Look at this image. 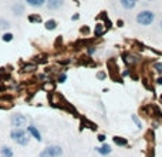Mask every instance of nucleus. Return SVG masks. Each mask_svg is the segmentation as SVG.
Here are the masks:
<instances>
[{
	"label": "nucleus",
	"instance_id": "nucleus-1",
	"mask_svg": "<svg viewBox=\"0 0 162 157\" xmlns=\"http://www.w3.org/2000/svg\"><path fill=\"white\" fill-rule=\"evenodd\" d=\"M10 137L13 139L14 143H17V144H20V146H26L30 140L27 132L23 130V128H14V130L10 133Z\"/></svg>",
	"mask_w": 162,
	"mask_h": 157
},
{
	"label": "nucleus",
	"instance_id": "nucleus-2",
	"mask_svg": "<svg viewBox=\"0 0 162 157\" xmlns=\"http://www.w3.org/2000/svg\"><path fill=\"white\" fill-rule=\"evenodd\" d=\"M155 20V13L151 12V10H144V12H139L137 14V21L138 25L142 26H149L152 25Z\"/></svg>",
	"mask_w": 162,
	"mask_h": 157
},
{
	"label": "nucleus",
	"instance_id": "nucleus-3",
	"mask_svg": "<svg viewBox=\"0 0 162 157\" xmlns=\"http://www.w3.org/2000/svg\"><path fill=\"white\" fill-rule=\"evenodd\" d=\"M12 126L13 127H16V128H21V127H24L26 123H27V119H26V116H23V114H13L12 116Z\"/></svg>",
	"mask_w": 162,
	"mask_h": 157
},
{
	"label": "nucleus",
	"instance_id": "nucleus-4",
	"mask_svg": "<svg viewBox=\"0 0 162 157\" xmlns=\"http://www.w3.org/2000/svg\"><path fill=\"white\" fill-rule=\"evenodd\" d=\"M46 151L49 154H50V157H60L63 154V150H61V147L60 146H49L46 149Z\"/></svg>",
	"mask_w": 162,
	"mask_h": 157
},
{
	"label": "nucleus",
	"instance_id": "nucleus-5",
	"mask_svg": "<svg viewBox=\"0 0 162 157\" xmlns=\"http://www.w3.org/2000/svg\"><path fill=\"white\" fill-rule=\"evenodd\" d=\"M46 4L50 10H57L64 4V0H47Z\"/></svg>",
	"mask_w": 162,
	"mask_h": 157
},
{
	"label": "nucleus",
	"instance_id": "nucleus-6",
	"mask_svg": "<svg viewBox=\"0 0 162 157\" xmlns=\"http://www.w3.org/2000/svg\"><path fill=\"white\" fill-rule=\"evenodd\" d=\"M27 132H29L30 136H33L37 141H41V134H40V132L37 130V127H36V126H33V124H31V126H29V127H27Z\"/></svg>",
	"mask_w": 162,
	"mask_h": 157
},
{
	"label": "nucleus",
	"instance_id": "nucleus-7",
	"mask_svg": "<svg viewBox=\"0 0 162 157\" xmlns=\"http://www.w3.org/2000/svg\"><path fill=\"white\" fill-rule=\"evenodd\" d=\"M121 2V6L124 9H127V10H129V9H134L135 7V4H137V0H120Z\"/></svg>",
	"mask_w": 162,
	"mask_h": 157
},
{
	"label": "nucleus",
	"instance_id": "nucleus-8",
	"mask_svg": "<svg viewBox=\"0 0 162 157\" xmlns=\"http://www.w3.org/2000/svg\"><path fill=\"white\" fill-rule=\"evenodd\" d=\"M26 2H27L29 6H33V7H41L47 0H26Z\"/></svg>",
	"mask_w": 162,
	"mask_h": 157
},
{
	"label": "nucleus",
	"instance_id": "nucleus-9",
	"mask_svg": "<svg viewBox=\"0 0 162 157\" xmlns=\"http://www.w3.org/2000/svg\"><path fill=\"white\" fill-rule=\"evenodd\" d=\"M0 154H2V157H13L12 149H10V147H7V146H3V147H2Z\"/></svg>",
	"mask_w": 162,
	"mask_h": 157
},
{
	"label": "nucleus",
	"instance_id": "nucleus-10",
	"mask_svg": "<svg viewBox=\"0 0 162 157\" xmlns=\"http://www.w3.org/2000/svg\"><path fill=\"white\" fill-rule=\"evenodd\" d=\"M24 12V6L20 3H17L13 6V13H14V16H19V14H21V13Z\"/></svg>",
	"mask_w": 162,
	"mask_h": 157
},
{
	"label": "nucleus",
	"instance_id": "nucleus-11",
	"mask_svg": "<svg viewBox=\"0 0 162 157\" xmlns=\"http://www.w3.org/2000/svg\"><path fill=\"white\" fill-rule=\"evenodd\" d=\"M97 151L100 154H103V156H107V154H110L111 153V147L108 144H104V146H101L100 149H97Z\"/></svg>",
	"mask_w": 162,
	"mask_h": 157
},
{
	"label": "nucleus",
	"instance_id": "nucleus-12",
	"mask_svg": "<svg viewBox=\"0 0 162 157\" xmlns=\"http://www.w3.org/2000/svg\"><path fill=\"white\" fill-rule=\"evenodd\" d=\"M44 27H46L47 30H54L56 27H57V21L53 20V19H50V20H47L46 23H44Z\"/></svg>",
	"mask_w": 162,
	"mask_h": 157
},
{
	"label": "nucleus",
	"instance_id": "nucleus-13",
	"mask_svg": "<svg viewBox=\"0 0 162 157\" xmlns=\"http://www.w3.org/2000/svg\"><path fill=\"white\" fill-rule=\"evenodd\" d=\"M10 29V21L3 19V17H0V30H7Z\"/></svg>",
	"mask_w": 162,
	"mask_h": 157
},
{
	"label": "nucleus",
	"instance_id": "nucleus-14",
	"mask_svg": "<svg viewBox=\"0 0 162 157\" xmlns=\"http://www.w3.org/2000/svg\"><path fill=\"white\" fill-rule=\"evenodd\" d=\"M114 143H115L117 146H127V143H128V141L125 140V139H122V137L115 136V137H114Z\"/></svg>",
	"mask_w": 162,
	"mask_h": 157
},
{
	"label": "nucleus",
	"instance_id": "nucleus-15",
	"mask_svg": "<svg viewBox=\"0 0 162 157\" xmlns=\"http://www.w3.org/2000/svg\"><path fill=\"white\" fill-rule=\"evenodd\" d=\"M105 32V29H104V26L101 25V23H98V25L95 26V36H101V34Z\"/></svg>",
	"mask_w": 162,
	"mask_h": 157
},
{
	"label": "nucleus",
	"instance_id": "nucleus-16",
	"mask_svg": "<svg viewBox=\"0 0 162 157\" xmlns=\"http://www.w3.org/2000/svg\"><path fill=\"white\" fill-rule=\"evenodd\" d=\"M29 21H31V23H40V21H41V19H40V16H37V14H30V16H29Z\"/></svg>",
	"mask_w": 162,
	"mask_h": 157
},
{
	"label": "nucleus",
	"instance_id": "nucleus-17",
	"mask_svg": "<svg viewBox=\"0 0 162 157\" xmlns=\"http://www.w3.org/2000/svg\"><path fill=\"white\" fill-rule=\"evenodd\" d=\"M2 39H3V41H6V43H7V41H12L13 40V34L12 33H4Z\"/></svg>",
	"mask_w": 162,
	"mask_h": 157
},
{
	"label": "nucleus",
	"instance_id": "nucleus-18",
	"mask_svg": "<svg viewBox=\"0 0 162 157\" xmlns=\"http://www.w3.org/2000/svg\"><path fill=\"white\" fill-rule=\"evenodd\" d=\"M34 69H36V66H34V64H27V66H24V69H23V70H24V71H31V70H34Z\"/></svg>",
	"mask_w": 162,
	"mask_h": 157
},
{
	"label": "nucleus",
	"instance_id": "nucleus-19",
	"mask_svg": "<svg viewBox=\"0 0 162 157\" xmlns=\"http://www.w3.org/2000/svg\"><path fill=\"white\" fill-rule=\"evenodd\" d=\"M154 69L157 71H159V73H162V63H155V64H154Z\"/></svg>",
	"mask_w": 162,
	"mask_h": 157
},
{
	"label": "nucleus",
	"instance_id": "nucleus-20",
	"mask_svg": "<svg viewBox=\"0 0 162 157\" xmlns=\"http://www.w3.org/2000/svg\"><path fill=\"white\" fill-rule=\"evenodd\" d=\"M66 80H67V75H61L60 77H58V82L60 83H64Z\"/></svg>",
	"mask_w": 162,
	"mask_h": 157
},
{
	"label": "nucleus",
	"instance_id": "nucleus-21",
	"mask_svg": "<svg viewBox=\"0 0 162 157\" xmlns=\"http://www.w3.org/2000/svg\"><path fill=\"white\" fill-rule=\"evenodd\" d=\"M132 120L135 121V123H137V126H138V127H141V121L138 120V117H137V116H132Z\"/></svg>",
	"mask_w": 162,
	"mask_h": 157
},
{
	"label": "nucleus",
	"instance_id": "nucleus-22",
	"mask_svg": "<svg viewBox=\"0 0 162 157\" xmlns=\"http://www.w3.org/2000/svg\"><path fill=\"white\" fill-rule=\"evenodd\" d=\"M40 157H50V154H49V153H47V151H46V150H43V151H41V153H40Z\"/></svg>",
	"mask_w": 162,
	"mask_h": 157
},
{
	"label": "nucleus",
	"instance_id": "nucleus-23",
	"mask_svg": "<svg viewBox=\"0 0 162 157\" xmlns=\"http://www.w3.org/2000/svg\"><path fill=\"white\" fill-rule=\"evenodd\" d=\"M97 77H98V78H104L105 77V73H103V71H101V73H98V75H97Z\"/></svg>",
	"mask_w": 162,
	"mask_h": 157
},
{
	"label": "nucleus",
	"instance_id": "nucleus-24",
	"mask_svg": "<svg viewBox=\"0 0 162 157\" xmlns=\"http://www.w3.org/2000/svg\"><path fill=\"white\" fill-rule=\"evenodd\" d=\"M94 52H95V49H94V47H88V53H90V54H92Z\"/></svg>",
	"mask_w": 162,
	"mask_h": 157
},
{
	"label": "nucleus",
	"instance_id": "nucleus-25",
	"mask_svg": "<svg viewBox=\"0 0 162 157\" xmlns=\"http://www.w3.org/2000/svg\"><path fill=\"white\" fill-rule=\"evenodd\" d=\"M98 140H100V141H104V140H105V136H103V134H100V136H98Z\"/></svg>",
	"mask_w": 162,
	"mask_h": 157
},
{
	"label": "nucleus",
	"instance_id": "nucleus-26",
	"mask_svg": "<svg viewBox=\"0 0 162 157\" xmlns=\"http://www.w3.org/2000/svg\"><path fill=\"white\" fill-rule=\"evenodd\" d=\"M78 14H74V16H73V20H77V19H78Z\"/></svg>",
	"mask_w": 162,
	"mask_h": 157
},
{
	"label": "nucleus",
	"instance_id": "nucleus-27",
	"mask_svg": "<svg viewBox=\"0 0 162 157\" xmlns=\"http://www.w3.org/2000/svg\"><path fill=\"white\" fill-rule=\"evenodd\" d=\"M158 84H162V77L158 78Z\"/></svg>",
	"mask_w": 162,
	"mask_h": 157
},
{
	"label": "nucleus",
	"instance_id": "nucleus-28",
	"mask_svg": "<svg viewBox=\"0 0 162 157\" xmlns=\"http://www.w3.org/2000/svg\"><path fill=\"white\" fill-rule=\"evenodd\" d=\"M161 29H162V21H161Z\"/></svg>",
	"mask_w": 162,
	"mask_h": 157
},
{
	"label": "nucleus",
	"instance_id": "nucleus-29",
	"mask_svg": "<svg viewBox=\"0 0 162 157\" xmlns=\"http://www.w3.org/2000/svg\"><path fill=\"white\" fill-rule=\"evenodd\" d=\"M151 2H152V0H151Z\"/></svg>",
	"mask_w": 162,
	"mask_h": 157
}]
</instances>
